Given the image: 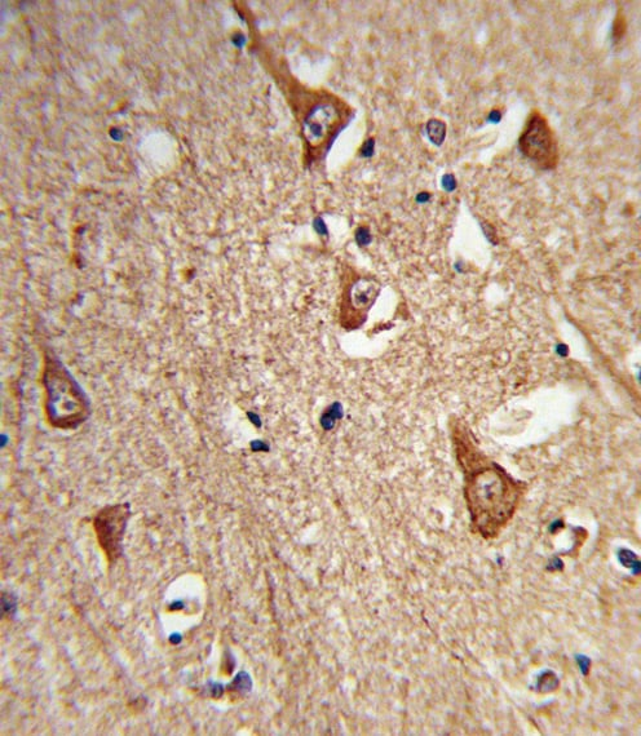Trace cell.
I'll use <instances>...</instances> for the list:
<instances>
[{
    "label": "cell",
    "mask_w": 641,
    "mask_h": 736,
    "mask_svg": "<svg viewBox=\"0 0 641 736\" xmlns=\"http://www.w3.org/2000/svg\"><path fill=\"white\" fill-rule=\"evenodd\" d=\"M128 518L130 511L125 505L105 508L97 514L94 523L97 539L110 563L116 562L122 556V542Z\"/></svg>",
    "instance_id": "1"
},
{
    "label": "cell",
    "mask_w": 641,
    "mask_h": 736,
    "mask_svg": "<svg viewBox=\"0 0 641 736\" xmlns=\"http://www.w3.org/2000/svg\"><path fill=\"white\" fill-rule=\"evenodd\" d=\"M520 150L536 162L547 161L554 153V140L550 128L541 115H534L520 139Z\"/></svg>",
    "instance_id": "2"
}]
</instances>
